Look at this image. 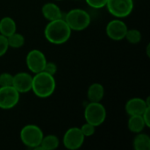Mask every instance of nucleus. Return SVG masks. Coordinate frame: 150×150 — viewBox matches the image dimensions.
I'll list each match as a JSON object with an SVG mask.
<instances>
[{"mask_svg":"<svg viewBox=\"0 0 150 150\" xmlns=\"http://www.w3.org/2000/svg\"><path fill=\"white\" fill-rule=\"evenodd\" d=\"M71 33L72 30L63 18L49 21L44 30L45 38L48 42L54 45L66 43L69 40Z\"/></svg>","mask_w":150,"mask_h":150,"instance_id":"1","label":"nucleus"},{"mask_svg":"<svg viewBox=\"0 0 150 150\" xmlns=\"http://www.w3.org/2000/svg\"><path fill=\"white\" fill-rule=\"evenodd\" d=\"M56 83L54 76L49 75L45 71L33 74L32 83V91L40 98H47L52 96L55 91Z\"/></svg>","mask_w":150,"mask_h":150,"instance_id":"2","label":"nucleus"},{"mask_svg":"<svg viewBox=\"0 0 150 150\" xmlns=\"http://www.w3.org/2000/svg\"><path fill=\"white\" fill-rule=\"evenodd\" d=\"M63 18L69 25V28L76 32L85 30L90 25L91 21L90 14L85 10L79 8L69 11Z\"/></svg>","mask_w":150,"mask_h":150,"instance_id":"3","label":"nucleus"},{"mask_svg":"<svg viewBox=\"0 0 150 150\" xmlns=\"http://www.w3.org/2000/svg\"><path fill=\"white\" fill-rule=\"evenodd\" d=\"M44 134L40 127L36 125H26L20 130L19 137L22 143L27 148L38 149Z\"/></svg>","mask_w":150,"mask_h":150,"instance_id":"4","label":"nucleus"},{"mask_svg":"<svg viewBox=\"0 0 150 150\" xmlns=\"http://www.w3.org/2000/svg\"><path fill=\"white\" fill-rule=\"evenodd\" d=\"M86 122L97 127L101 126L106 120V110L101 102H90L83 112Z\"/></svg>","mask_w":150,"mask_h":150,"instance_id":"5","label":"nucleus"},{"mask_svg":"<svg viewBox=\"0 0 150 150\" xmlns=\"http://www.w3.org/2000/svg\"><path fill=\"white\" fill-rule=\"evenodd\" d=\"M105 7L115 18L128 17L134 10V0H107Z\"/></svg>","mask_w":150,"mask_h":150,"instance_id":"6","label":"nucleus"},{"mask_svg":"<svg viewBox=\"0 0 150 150\" xmlns=\"http://www.w3.org/2000/svg\"><path fill=\"white\" fill-rule=\"evenodd\" d=\"M20 98V93L12 86L0 87V109L10 110L14 108Z\"/></svg>","mask_w":150,"mask_h":150,"instance_id":"7","label":"nucleus"},{"mask_svg":"<svg viewBox=\"0 0 150 150\" xmlns=\"http://www.w3.org/2000/svg\"><path fill=\"white\" fill-rule=\"evenodd\" d=\"M85 137L82 134L80 127H73L69 128L63 135V146L69 150L79 149L84 143Z\"/></svg>","mask_w":150,"mask_h":150,"instance_id":"8","label":"nucleus"},{"mask_svg":"<svg viewBox=\"0 0 150 150\" xmlns=\"http://www.w3.org/2000/svg\"><path fill=\"white\" fill-rule=\"evenodd\" d=\"M47 62L46 55L39 49H33L29 51L25 57L26 66L33 74L43 71Z\"/></svg>","mask_w":150,"mask_h":150,"instance_id":"9","label":"nucleus"},{"mask_svg":"<svg viewBox=\"0 0 150 150\" xmlns=\"http://www.w3.org/2000/svg\"><path fill=\"white\" fill-rule=\"evenodd\" d=\"M127 30L128 27L127 24L123 20H121V18H118L111 20L105 27L106 35L111 40L115 41L124 40Z\"/></svg>","mask_w":150,"mask_h":150,"instance_id":"10","label":"nucleus"},{"mask_svg":"<svg viewBox=\"0 0 150 150\" xmlns=\"http://www.w3.org/2000/svg\"><path fill=\"white\" fill-rule=\"evenodd\" d=\"M33 76L27 72H18L13 75L12 86L21 94L32 91Z\"/></svg>","mask_w":150,"mask_h":150,"instance_id":"11","label":"nucleus"},{"mask_svg":"<svg viewBox=\"0 0 150 150\" xmlns=\"http://www.w3.org/2000/svg\"><path fill=\"white\" fill-rule=\"evenodd\" d=\"M146 99L141 98H133L127 100L125 105V110L127 113L131 115H142L148 107H149Z\"/></svg>","mask_w":150,"mask_h":150,"instance_id":"12","label":"nucleus"},{"mask_svg":"<svg viewBox=\"0 0 150 150\" xmlns=\"http://www.w3.org/2000/svg\"><path fill=\"white\" fill-rule=\"evenodd\" d=\"M43 17L48 21L62 18V11L59 5L54 3H47L41 8Z\"/></svg>","mask_w":150,"mask_h":150,"instance_id":"13","label":"nucleus"},{"mask_svg":"<svg viewBox=\"0 0 150 150\" xmlns=\"http://www.w3.org/2000/svg\"><path fill=\"white\" fill-rule=\"evenodd\" d=\"M105 96V89L101 83H94L87 91V98L90 102H101Z\"/></svg>","mask_w":150,"mask_h":150,"instance_id":"14","label":"nucleus"},{"mask_svg":"<svg viewBox=\"0 0 150 150\" xmlns=\"http://www.w3.org/2000/svg\"><path fill=\"white\" fill-rule=\"evenodd\" d=\"M127 127L132 133L139 134L142 133L147 127L142 115H131L129 116L127 121Z\"/></svg>","mask_w":150,"mask_h":150,"instance_id":"15","label":"nucleus"},{"mask_svg":"<svg viewBox=\"0 0 150 150\" xmlns=\"http://www.w3.org/2000/svg\"><path fill=\"white\" fill-rule=\"evenodd\" d=\"M17 32V24L11 17H4L0 20V33L5 37Z\"/></svg>","mask_w":150,"mask_h":150,"instance_id":"16","label":"nucleus"},{"mask_svg":"<svg viewBox=\"0 0 150 150\" xmlns=\"http://www.w3.org/2000/svg\"><path fill=\"white\" fill-rule=\"evenodd\" d=\"M133 146L134 150H149L150 149V137L149 134L139 133L134 137L133 142Z\"/></svg>","mask_w":150,"mask_h":150,"instance_id":"17","label":"nucleus"},{"mask_svg":"<svg viewBox=\"0 0 150 150\" xmlns=\"http://www.w3.org/2000/svg\"><path fill=\"white\" fill-rule=\"evenodd\" d=\"M60 145L59 138L54 134H47L44 135L42 141L40 142V149L42 150H54Z\"/></svg>","mask_w":150,"mask_h":150,"instance_id":"18","label":"nucleus"},{"mask_svg":"<svg viewBox=\"0 0 150 150\" xmlns=\"http://www.w3.org/2000/svg\"><path fill=\"white\" fill-rule=\"evenodd\" d=\"M7 40H8L9 47H11V48H19V47H23V45L25 44L24 35H22L21 33H17V32H15L12 34H11L10 36H8Z\"/></svg>","mask_w":150,"mask_h":150,"instance_id":"19","label":"nucleus"},{"mask_svg":"<svg viewBox=\"0 0 150 150\" xmlns=\"http://www.w3.org/2000/svg\"><path fill=\"white\" fill-rule=\"evenodd\" d=\"M125 39L131 44H138L142 40V33L138 29H128Z\"/></svg>","mask_w":150,"mask_h":150,"instance_id":"20","label":"nucleus"},{"mask_svg":"<svg viewBox=\"0 0 150 150\" xmlns=\"http://www.w3.org/2000/svg\"><path fill=\"white\" fill-rule=\"evenodd\" d=\"M80 130L82 132V134H83V136L86 138V137H91L92 136L95 132H96V127L88 123V122H85L81 127H80Z\"/></svg>","mask_w":150,"mask_h":150,"instance_id":"21","label":"nucleus"},{"mask_svg":"<svg viewBox=\"0 0 150 150\" xmlns=\"http://www.w3.org/2000/svg\"><path fill=\"white\" fill-rule=\"evenodd\" d=\"M13 75L4 72L0 74V87L4 86H11L12 85Z\"/></svg>","mask_w":150,"mask_h":150,"instance_id":"22","label":"nucleus"},{"mask_svg":"<svg viewBox=\"0 0 150 150\" xmlns=\"http://www.w3.org/2000/svg\"><path fill=\"white\" fill-rule=\"evenodd\" d=\"M87 4L93 9H101L105 7L107 0H85Z\"/></svg>","mask_w":150,"mask_h":150,"instance_id":"23","label":"nucleus"},{"mask_svg":"<svg viewBox=\"0 0 150 150\" xmlns=\"http://www.w3.org/2000/svg\"><path fill=\"white\" fill-rule=\"evenodd\" d=\"M8 49H9V45H8L7 37L0 33V57L4 55L8 51Z\"/></svg>","mask_w":150,"mask_h":150,"instance_id":"24","label":"nucleus"},{"mask_svg":"<svg viewBox=\"0 0 150 150\" xmlns=\"http://www.w3.org/2000/svg\"><path fill=\"white\" fill-rule=\"evenodd\" d=\"M43 71H45L46 73L54 76L57 72V65L54 62H47Z\"/></svg>","mask_w":150,"mask_h":150,"instance_id":"25","label":"nucleus"},{"mask_svg":"<svg viewBox=\"0 0 150 150\" xmlns=\"http://www.w3.org/2000/svg\"><path fill=\"white\" fill-rule=\"evenodd\" d=\"M142 118L144 120V122L146 124V127H150V106L148 107L146 109V111L143 112L142 114Z\"/></svg>","mask_w":150,"mask_h":150,"instance_id":"26","label":"nucleus"},{"mask_svg":"<svg viewBox=\"0 0 150 150\" xmlns=\"http://www.w3.org/2000/svg\"><path fill=\"white\" fill-rule=\"evenodd\" d=\"M56 1H61V0H56Z\"/></svg>","mask_w":150,"mask_h":150,"instance_id":"27","label":"nucleus"}]
</instances>
